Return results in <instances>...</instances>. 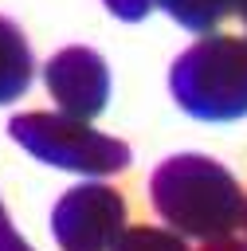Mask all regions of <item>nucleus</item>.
<instances>
[{
    "label": "nucleus",
    "instance_id": "3",
    "mask_svg": "<svg viewBox=\"0 0 247 251\" xmlns=\"http://www.w3.org/2000/svg\"><path fill=\"white\" fill-rule=\"evenodd\" d=\"M8 129L31 157L59 165V169H71V173H82V176H110L129 165L125 141L94 129L82 118H71L63 110L59 114H47V110L20 114V118H12Z\"/></svg>",
    "mask_w": 247,
    "mask_h": 251
},
{
    "label": "nucleus",
    "instance_id": "11",
    "mask_svg": "<svg viewBox=\"0 0 247 251\" xmlns=\"http://www.w3.org/2000/svg\"><path fill=\"white\" fill-rule=\"evenodd\" d=\"M0 251H27L12 231H8V220H4V212H0Z\"/></svg>",
    "mask_w": 247,
    "mask_h": 251
},
{
    "label": "nucleus",
    "instance_id": "1",
    "mask_svg": "<svg viewBox=\"0 0 247 251\" xmlns=\"http://www.w3.org/2000/svg\"><path fill=\"white\" fill-rule=\"evenodd\" d=\"M149 196L157 216L184 239H220L235 235L247 212V192L239 180L204 153H176L161 161L149 176Z\"/></svg>",
    "mask_w": 247,
    "mask_h": 251
},
{
    "label": "nucleus",
    "instance_id": "4",
    "mask_svg": "<svg viewBox=\"0 0 247 251\" xmlns=\"http://www.w3.org/2000/svg\"><path fill=\"white\" fill-rule=\"evenodd\" d=\"M51 231L59 251H110L125 231V200L102 180L74 184L55 204Z\"/></svg>",
    "mask_w": 247,
    "mask_h": 251
},
{
    "label": "nucleus",
    "instance_id": "2",
    "mask_svg": "<svg viewBox=\"0 0 247 251\" xmlns=\"http://www.w3.org/2000/svg\"><path fill=\"white\" fill-rule=\"evenodd\" d=\"M176 106L200 122L247 118V35L208 31L169 67Z\"/></svg>",
    "mask_w": 247,
    "mask_h": 251
},
{
    "label": "nucleus",
    "instance_id": "10",
    "mask_svg": "<svg viewBox=\"0 0 247 251\" xmlns=\"http://www.w3.org/2000/svg\"><path fill=\"white\" fill-rule=\"evenodd\" d=\"M200 251H247V239H239V235H220V239H208Z\"/></svg>",
    "mask_w": 247,
    "mask_h": 251
},
{
    "label": "nucleus",
    "instance_id": "9",
    "mask_svg": "<svg viewBox=\"0 0 247 251\" xmlns=\"http://www.w3.org/2000/svg\"><path fill=\"white\" fill-rule=\"evenodd\" d=\"M102 4L114 20H125V24H137L157 8V0H102Z\"/></svg>",
    "mask_w": 247,
    "mask_h": 251
},
{
    "label": "nucleus",
    "instance_id": "7",
    "mask_svg": "<svg viewBox=\"0 0 247 251\" xmlns=\"http://www.w3.org/2000/svg\"><path fill=\"white\" fill-rule=\"evenodd\" d=\"M157 8H161L173 24L196 31V35H208V31H216L227 16L239 12V0H157Z\"/></svg>",
    "mask_w": 247,
    "mask_h": 251
},
{
    "label": "nucleus",
    "instance_id": "5",
    "mask_svg": "<svg viewBox=\"0 0 247 251\" xmlns=\"http://www.w3.org/2000/svg\"><path fill=\"white\" fill-rule=\"evenodd\" d=\"M43 82L51 102L71 118H98L110 102V67L94 47H63L47 59Z\"/></svg>",
    "mask_w": 247,
    "mask_h": 251
},
{
    "label": "nucleus",
    "instance_id": "6",
    "mask_svg": "<svg viewBox=\"0 0 247 251\" xmlns=\"http://www.w3.org/2000/svg\"><path fill=\"white\" fill-rule=\"evenodd\" d=\"M31 71H35V59H31L27 35L20 31V24L0 16V106L16 102L31 86Z\"/></svg>",
    "mask_w": 247,
    "mask_h": 251
},
{
    "label": "nucleus",
    "instance_id": "12",
    "mask_svg": "<svg viewBox=\"0 0 247 251\" xmlns=\"http://www.w3.org/2000/svg\"><path fill=\"white\" fill-rule=\"evenodd\" d=\"M239 20H243V27H247V0H239Z\"/></svg>",
    "mask_w": 247,
    "mask_h": 251
},
{
    "label": "nucleus",
    "instance_id": "8",
    "mask_svg": "<svg viewBox=\"0 0 247 251\" xmlns=\"http://www.w3.org/2000/svg\"><path fill=\"white\" fill-rule=\"evenodd\" d=\"M110 251H188V243L173 227H145L141 224V227H125Z\"/></svg>",
    "mask_w": 247,
    "mask_h": 251
},
{
    "label": "nucleus",
    "instance_id": "13",
    "mask_svg": "<svg viewBox=\"0 0 247 251\" xmlns=\"http://www.w3.org/2000/svg\"><path fill=\"white\" fill-rule=\"evenodd\" d=\"M243 227H247V212H243Z\"/></svg>",
    "mask_w": 247,
    "mask_h": 251
}]
</instances>
